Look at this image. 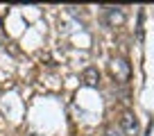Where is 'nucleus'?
<instances>
[{
    "mask_svg": "<svg viewBox=\"0 0 154 136\" xmlns=\"http://www.w3.org/2000/svg\"><path fill=\"white\" fill-rule=\"evenodd\" d=\"M120 129L125 131L127 136H138V129H140L138 127V118H136L131 111H125L120 116Z\"/></svg>",
    "mask_w": 154,
    "mask_h": 136,
    "instance_id": "obj_2",
    "label": "nucleus"
},
{
    "mask_svg": "<svg viewBox=\"0 0 154 136\" xmlns=\"http://www.w3.org/2000/svg\"><path fill=\"white\" fill-rule=\"evenodd\" d=\"M82 79H84V84L86 86H100V73H97V68L95 66H88L86 70L82 73Z\"/></svg>",
    "mask_w": 154,
    "mask_h": 136,
    "instance_id": "obj_4",
    "label": "nucleus"
},
{
    "mask_svg": "<svg viewBox=\"0 0 154 136\" xmlns=\"http://www.w3.org/2000/svg\"><path fill=\"white\" fill-rule=\"evenodd\" d=\"M125 11L120 9V7H106V11H104V20L111 25V27H120L122 23H125Z\"/></svg>",
    "mask_w": 154,
    "mask_h": 136,
    "instance_id": "obj_3",
    "label": "nucleus"
},
{
    "mask_svg": "<svg viewBox=\"0 0 154 136\" xmlns=\"http://www.w3.org/2000/svg\"><path fill=\"white\" fill-rule=\"evenodd\" d=\"M109 70H111V75H113L118 82H127L129 75H131L129 63H127V59H122V57H113L109 61Z\"/></svg>",
    "mask_w": 154,
    "mask_h": 136,
    "instance_id": "obj_1",
    "label": "nucleus"
}]
</instances>
